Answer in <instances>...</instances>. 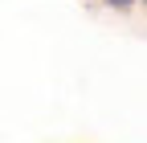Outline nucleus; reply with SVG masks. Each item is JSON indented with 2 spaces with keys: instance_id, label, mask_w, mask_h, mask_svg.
I'll list each match as a JSON object with an SVG mask.
<instances>
[{
  "instance_id": "f257e3e1",
  "label": "nucleus",
  "mask_w": 147,
  "mask_h": 143,
  "mask_svg": "<svg viewBox=\"0 0 147 143\" xmlns=\"http://www.w3.org/2000/svg\"><path fill=\"white\" fill-rule=\"evenodd\" d=\"M110 4H115V8H131V0H110Z\"/></svg>"
}]
</instances>
